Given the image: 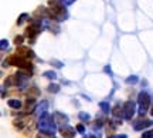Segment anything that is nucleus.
I'll return each instance as SVG.
<instances>
[{
    "label": "nucleus",
    "instance_id": "1",
    "mask_svg": "<svg viewBox=\"0 0 153 138\" xmlns=\"http://www.w3.org/2000/svg\"><path fill=\"white\" fill-rule=\"evenodd\" d=\"M38 130L52 135V134L55 132V130H57L52 115H50L48 112L41 114V115H40V118H38Z\"/></svg>",
    "mask_w": 153,
    "mask_h": 138
},
{
    "label": "nucleus",
    "instance_id": "2",
    "mask_svg": "<svg viewBox=\"0 0 153 138\" xmlns=\"http://www.w3.org/2000/svg\"><path fill=\"white\" fill-rule=\"evenodd\" d=\"M7 64H10V66H14V67H19L21 68L23 71L26 73H31V63H30V60L27 59H23V57H20V56H10L9 59H7Z\"/></svg>",
    "mask_w": 153,
    "mask_h": 138
},
{
    "label": "nucleus",
    "instance_id": "3",
    "mask_svg": "<svg viewBox=\"0 0 153 138\" xmlns=\"http://www.w3.org/2000/svg\"><path fill=\"white\" fill-rule=\"evenodd\" d=\"M48 14H50L54 20H58V21H63V20H65L68 17V13H67V10L64 9L63 3L52 4V6L50 7V10H48Z\"/></svg>",
    "mask_w": 153,
    "mask_h": 138
},
{
    "label": "nucleus",
    "instance_id": "4",
    "mask_svg": "<svg viewBox=\"0 0 153 138\" xmlns=\"http://www.w3.org/2000/svg\"><path fill=\"white\" fill-rule=\"evenodd\" d=\"M138 103H139V117H145L146 111L149 110V107H150V95L145 91L139 92Z\"/></svg>",
    "mask_w": 153,
    "mask_h": 138
},
{
    "label": "nucleus",
    "instance_id": "5",
    "mask_svg": "<svg viewBox=\"0 0 153 138\" xmlns=\"http://www.w3.org/2000/svg\"><path fill=\"white\" fill-rule=\"evenodd\" d=\"M135 111H136V105L133 101H126L123 104V117L126 120H132V117L135 115Z\"/></svg>",
    "mask_w": 153,
    "mask_h": 138
},
{
    "label": "nucleus",
    "instance_id": "6",
    "mask_svg": "<svg viewBox=\"0 0 153 138\" xmlns=\"http://www.w3.org/2000/svg\"><path fill=\"white\" fill-rule=\"evenodd\" d=\"M153 124V121L150 120H146L145 117H140L139 120H136L133 123V127L136 131H140V130H143V128H146V127H150Z\"/></svg>",
    "mask_w": 153,
    "mask_h": 138
},
{
    "label": "nucleus",
    "instance_id": "7",
    "mask_svg": "<svg viewBox=\"0 0 153 138\" xmlns=\"http://www.w3.org/2000/svg\"><path fill=\"white\" fill-rule=\"evenodd\" d=\"M60 134L64 138H74L75 137V130L70 125H61L60 127Z\"/></svg>",
    "mask_w": 153,
    "mask_h": 138
},
{
    "label": "nucleus",
    "instance_id": "8",
    "mask_svg": "<svg viewBox=\"0 0 153 138\" xmlns=\"http://www.w3.org/2000/svg\"><path fill=\"white\" fill-rule=\"evenodd\" d=\"M16 53H17V56L23 57V59H30V57H34V53H33V50L27 48V47H19Z\"/></svg>",
    "mask_w": 153,
    "mask_h": 138
},
{
    "label": "nucleus",
    "instance_id": "9",
    "mask_svg": "<svg viewBox=\"0 0 153 138\" xmlns=\"http://www.w3.org/2000/svg\"><path fill=\"white\" fill-rule=\"evenodd\" d=\"M34 110H37V105H36V103H34V100L27 98V101H26V107H24V114L33 112Z\"/></svg>",
    "mask_w": 153,
    "mask_h": 138
},
{
    "label": "nucleus",
    "instance_id": "10",
    "mask_svg": "<svg viewBox=\"0 0 153 138\" xmlns=\"http://www.w3.org/2000/svg\"><path fill=\"white\" fill-rule=\"evenodd\" d=\"M112 115H114L115 118H119L121 115H123V107H121V104H119V103H118V104L112 108Z\"/></svg>",
    "mask_w": 153,
    "mask_h": 138
},
{
    "label": "nucleus",
    "instance_id": "11",
    "mask_svg": "<svg viewBox=\"0 0 153 138\" xmlns=\"http://www.w3.org/2000/svg\"><path fill=\"white\" fill-rule=\"evenodd\" d=\"M47 108H48V101L44 100V101H41V103L37 105V112L41 115V114H44V112L47 111Z\"/></svg>",
    "mask_w": 153,
    "mask_h": 138
},
{
    "label": "nucleus",
    "instance_id": "12",
    "mask_svg": "<svg viewBox=\"0 0 153 138\" xmlns=\"http://www.w3.org/2000/svg\"><path fill=\"white\" fill-rule=\"evenodd\" d=\"M38 94H40V91H38V88L37 87H31L30 90H27V98H33L34 100V97H37Z\"/></svg>",
    "mask_w": 153,
    "mask_h": 138
},
{
    "label": "nucleus",
    "instance_id": "13",
    "mask_svg": "<svg viewBox=\"0 0 153 138\" xmlns=\"http://www.w3.org/2000/svg\"><path fill=\"white\" fill-rule=\"evenodd\" d=\"M55 120H57L58 123H61L64 125V123L67 124L68 123V117L65 115V114H61V112H55Z\"/></svg>",
    "mask_w": 153,
    "mask_h": 138
},
{
    "label": "nucleus",
    "instance_id": "14",
    "mask_svg": "<svg viewBox=\"0 0 153 138\" xmlns=\"http://www.w3.org/2000/svg\"><path fill=\"white\" fill-rule=\"evenodd\" d=\"M7 104L10 105L12 108H21V107H23V104H21L20 100H9Z\"/></svg>",
    "mask_w": 153,
    "mask_h": 138
},
{
    "label": "nucleus",
    "instance_id": "15",
    "mask_svg": "<svg viewBox=\"0 0 153 138\" xmlns=\"http://www.w3.org/2000/svg\"><path fill=\"white\" fill-rule=\"evenodd\" d=\"M99 108L102 110V112H103V114H108V112L111 111V107H109V104L106 103V101H102V103H99Z\"/></svg>",
    "mask_w": 153,
    "mask_h": 138
},
{
    "label": "nucleus",
    "instance_id": "16",
    "mask_svg": "<svg viewBox=\"0 0 153 138\" xmlns=\"http://www.w3.org/2000/svg\"><path fill=\"white\" fill-rule=\"evenodd\" d=\"M78 118L81 120V121H85V123H88L89 120H91V115H89L88 112H79V114H78Z\"/></svg>",
    "mask_w": 153,
    "mask_h": 138
},
{
    "label": "nucleus",
    "instance_id": "17",
    "mask_svg": "<svg viewBox=\"0 0 153 138\" xmlns=\"http://www.w3.org/2000/svg\"><path fill=\"white\" fill-rule=\"evenodd\" d=\"M138 81H139V79H138L136 76H130V77H128V79H126L128 84H136Z\"/></svg>",
    "mask_w": 153,
    "mask_h": 138
},
{
    "label": "nucleus",
    "instance_id": "18",
    "mask_svg": "<svg viewBox=\"0 0 153 138\" xmlns=\"http://www.w3.org/2000/svg\"><path fill=\"white\" fill-rule=\"evenodd\" d=\"M13 125H14V127H17L19 130L24 128V123H23L21 120H14V121H13Z\"/></svg>",
    "mask_w": 153,
    "mask_h": 138
},
{
    "label": "nucleus",
    "instance_id": "19",
    "mask_svg": "<svg viewBox=\"0 0 153 138\" xmlns=\"http://www.w3.org/2000/svg\"><path fill=\"white\" fill-rule=\"evenodd\" d=\"M44 77H47V79H50V80H55L57 79V74L54 71H47V73H44Z\"/></svg>",
    "mask_w": 153,
    "mask_h": 138
},
{
    "label": "nucleus",
    "instance_id": "20",
    "mask_svg": "<svg viewBox=\"0 0 153 138\" xmlns=\"http://www.w3.org/2000/svg\"><path fill=\"white\" fill-rule=\"evenodd\" d=\"M48 91L50 92H58L60 91V86H57V84H50V86H48Z\"/></svg>",
    "mask_w": 153,
    "mask_h": 138
},
{
    "label": "nucleus",
    "instance_id": "21",
    "mask_svg": "<svg viewBox=\"0 0 153 138\" xmlns=\"http://www.w3.org/2000/svg\"><path fill=\"white\" fill-rule=\"evenodd\" d=\"M0 48H1L3 51L9 48V41H7L6 39H3V40H1V43H0Z\"/></svg>",
    "mask_w": 153,
    "mask_h": 138
},
{
    "label": "nucleus",
    "instance_id": "22",
    "mask_svg": "<svg viewBox=\"0 0 153 138\" xmlns=\"http://www.w3.org/2000/svg\"><path fill=\"white\" fill-rule=\"evenodd\" d=\"M37 138H54L51 134H47V132H43V131H40L37 134Z\"/></svg>",
    "mask_w": 153,
    "mask_h": 138
},
{
    "label": "nucleus",
    "instance_id": "23",
    "mask_svg": "<svg viewBox=\"0 0 153 138\" xmlns=\"http://www.w3.org/2000/svg\"><path fill=\"white\" fill-rule=\"evenodd\" d=\"M23 41H24V39H23L21 36H17V37L14 39V44H17V46H19V44H21Z\"/></svg>",
    "mask_w": 153,
    "mask_h": 138
},
{
    "label": "nucleus",
    "instance_id": "24",
    "mask_svg": "<svg viewBox=\"0 0 153 138\" xmlns=\"http://www.w3.org/2000/svg\"><path fill=\"white\" fill-rule=\"evenodd\" d=\"M27 17H28V14H27V13H23V14H21V17L17 20V23H19V24H21V23H23V21H24Z\"/></svg>",
    "mask_w": 153,
    "mask_h": 138
},
{
    "label": "nucleus",
    "instance_id": "25",
    "mask_svg": "<svg viewBox=\"0 0 153 138\" xmlns=\"http://www.w3.org/2000/svg\"><path fill=\"white\" fill-rule=\"evenodd\" d=\"M76 131L81 132V134H84V132H85V127H84L82 124H78L76 125Z\"/></svg>",
    "mask_w": 153,
    "mask_h": 138
},
{
    "label": "nucleus",
    "instance_id": "26",
    "mask_svg": "<svg viewBox=\"0 0 153 138\" xmlns=\"http://www.w3.org/2000/svg\"><path fill=\"white\" fill-rule=\"evenodd\" d=\"M142 138H153V131H147V132H143Z\"/></svg>",
    "mask_w": 153,
    "mask_h": 138
},
{
    "label": "nucleus",
    "instance_id": "27",
    "mask_svg": "<svg viewBox=\"0 0 153 138\" xmlns=\"http://www.w3.org/2000/svg\"><path fill=\"white\" fill-rule=\"evenodd\" d=\"M51 64H52V66H55V67H63V63L55 61V60H52V61H51Z\"/></svg>",
    "mask_w": 153,
    "mask_h": 138
},
{
    "label": "nucleus",
    "instance_id": "28",
    "mask_svg": "<svg viewBox=\"0 0 153 138\" xmlns=\"http://www.w3.org/2000/svg\"><path fill=\"white\" fill-rule=\"evenodd\" d=\"M108 138H126V135L125 134H122V135H109Z\"/></svg>",
    "mask_w": 153,
    "mask_h": 138
},
{
    "label": "nucleus",
    "instance_id": "29",
    "mask_svg": "<svg viewBox=\"0 0 153 138\" xmlns=\"http://www.w3.org/2000/svg\"><path fill=\"white\" fill-rule=\"evenodd\" d=\"M72 1H75V0H63V4H71Z\"/></svg>",
    "mask_w": 153,
    "mask_h": 138
},
{
    "label": "nucleus",
    "instance_id": "30",
    "mask_svg": "<svg viewBox=\"0 0 153 138\" xmlns=\"http://www.w3.org/2000/svg\"><path fill=\"white\" fill-rule=\"evenodd\" d=\"M105 73H108V74H112V71H111V67H105Z\"/></svg>",
    "mask_w": 153,
    "mask_h": 138
},
{
    "label": "nucleus",
    "instance_id": "31",
    "mask_svg": "<svg viewBox=\"0 0 153 138\" xmlns=\"http://www.w3.org/2000/svg\"><path fill=\"white\" fill-rule=\"evenodd\" d=\"M84 138H98V137H96V135H85Z\"/></svg>",
    "mask_w": 153,
    "mask_h": 138
},
{
    "label": "nucleus",
    "instance_id": "32",
    "mask_svg": "<svg viewBox=\"0 0 153 138\" xmlns=\"http://www.w3.org/2000/svg\"><path fill=\"white\" fill-rule=\"evenodd\" d=\"M150 114H152V115H153V107H152V110H150Z\"/></svg>",
    "mask_w": 153,
    "mask_h": 138
}]
</instances>
